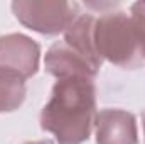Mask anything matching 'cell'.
Here are the masks:
<instances>
[{"label": "cell", "mask_w": 145, "mask_h": 144, "mask_svg": "<svg viewBox=\"0 0 145 144\" xmlns=\"http://www.w3.org/2000/svg\"><path fill=\"white\" fill-rule=\"evenodd\" d=\"M95 115V87L88 76L59 78L51 100L40 114L44 131L54 132L59 144H81L89 137Z\"/></svg>", "instance_id": "6da1fadb"}, {"label": "cell", "mask_w": 145, "mask_h": 144, "mask_svg": "<svg viewBox=\"0 0 145 144\" xmlns=\"http://www.w3.org/2000/svg\"><path fill=\"white\" fill-rule=\"evenodd\" d=\"M93 37L100 58L105 56L111 63L127 68L142 65V54L133 24L121 12L106 14L96 20Z\"/></svg>", "instance_id": "7a4b0ae2"}, {"label": "cell", "mask_w": 145, "mask_h": 144, "mask_svg": "<svg viewBox=\"0 0 145 144\" xmlns=\"http://www.w3.org/2000/svg\"><path fill=\"white\" fill-rule=\"evenodd\" d=\"M39 46L20 34L0 37V73L27 78L37 71Z\"/></svg>", "instance_id": "3957f363"}, {"label": "cell", "mask_w": 145, "mask_h": 144, "mask_svg": "<svg viewBox=\"0 0 145 144\" xmlns=\"http://www.w3.org/2000/svg\"><path fill=\"white\" fill-rule=\"evenodd\" d=\"M46 5V14L39 12L36 3H24V2H15L12 5L17 19H20L25 26H29L31 29L39 31V32H47V34H54L63 31L64 27H69L72 24V17L76 14V5L74 3H61L59 9L52 14H49V7L51 3H44Z\"/></svg>", "instance_id": "277c9868"}, {"label": "cell", "mask_w": 145, "mask_h": 144, "mask_svg": "<svg viewBox=\"0 0 145 144\" xmlns=\"http://www.w3.org/2000/svg\"><path fill=\"white\" fill-rule=\"evenodd\" d=\"M98 144H137L135 119L123 110H101L96 117Z\"/></svg>", "instance_id": "5b68a950"}, {"label": "cell", "mask_w": 145, "mask_h": 144, "mask_svg": "<svg viewBox=\"0 0 145 144\" xmlns=\"http://www.w3.org/2000/svg\"><path fill=\"white\" fill-rule=\"evenodd\" d=\"M24 80L10 75L0 73V112L14 110L24 100Z\"/></svg>", "instance_id": "8992f818"}, {"label": "cell", "mask_w": 145, "mask_h": 144, "mask_svg": "<svg viewBox=\"0 0 145 144\" xmlns=\"http://www.w3.org/2000/svg\"><path fill=\"white\" fill-rule=\"evenodd\" d=\"M132 24L137 34V41H138V48H140V54L145 58V2H138L133 3L132 7Z\"/></svg>", "instance_id": "52a82bcc"}, {"label": "cell", "mask_w": 145, "mask_h": 144, "mask_svg": "<svg viewBox=\"0 0 145 144\" xmlns=\"http://www.w3.org/2000/svg\"><path fill=\"white\" fill-rule=\"evenodd\" d=\"M25 144H51L49 141H36V143H25Z\"/></svg>", "instance_id": "ba28073f"}, {"label": "cell", "mask_w": 145, "mask_h": 144, "mask_svg": "<svg viewBox=\"0 0 145 144\" xmlns=\"http://www.w3.org/2000/svg\"><path fill=\"white\" fill-rule=\"evenodd\" d=\"M144 129H145V112H144Z\"/></svg>", "instance_id": "9c48e42d"}]
</instances>
